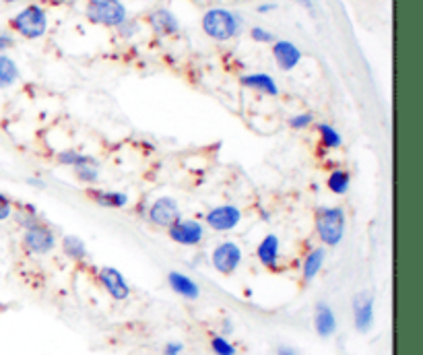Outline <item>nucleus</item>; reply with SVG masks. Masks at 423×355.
I'll use <instances>...</instances> for the list:
<instances>
[{
  "instance_id": "obj_26",
  "label": "nucleus",
  "mask_w": 423,
  "mask_h": 355,
  "mask_svg": "<svg viewBox=\"0 0 423 355\" xmlns=\"http://www.w3.org/2000/svg\"><path fill=\"white\" fill-rule=\"evenodd\" d=\"M209 345L215 355H238V347L225 335H213Z\"/></svg>"
},
{
  "instance_id": "obj_4",
  "label": "nucleus",
  "mask_w": 423,
  "mask_h": 355,
  "mask_svg": "<svg viewBox=\"0 0 423 355\" xmlns=\"http://www.w3.org/2000/svg\"><path fill=\"white\" fill-rule=\"evenodd\" d=\"M87 19L97 25L118 27L126 21V6L120 0H89Z\"/></svg>"
},
{
  "instance_id": "obj_19",
  "label": "nucleus",
  "mask_w": 423,
  "mask_h": 355,
  "mask_svg": "<svg viewBox=\"0 0 423 355\" xmlns=\"http://www.w3.org/2000/svg\"><path fill=\"white\" fill-rule=\"evenodd\" d=\"M324 261H326V252L324 248H314L306 254L304 263H301V275H304V281H314L318 277V273L322 271L324 267Z\"/></svg>"
},
{
  "instance_id": "obj_12",
  "label": "nucleus",
  "mask_w": 423,
  "mask_h": 355,
  "mask_svg": "<svg viewBox=\"0 0 423 355\" xmlns=\"http://www.w3.org/2000/svg\"><path fill=\"white\" fill-rule=\"evenodd\" d=\"M256 256H258L263 267L273 269V271L279 269V263H281V240H279V236L267 233L256 246Z\"/></svg>"
},
{
  "instance_id": "obj_14",
  "label": "nucleus",
  "mask_w": 423,
  "mask_h": 355,
  "mask_svg": "<svg viewBox=\"0 0 423 355\" xmlns=\"http://www.w3.org/2000/svg\"><path fill=\"white\" fill-rule=\"evenodd\" d=\"M273 56H275V63L281 71H293L301 60L299 48L287 40H277L273 44Z\"/></svg>"
},
{
  "instance_id": "obj_10",
  "label": "nucleus",
  "mask_w": 423,
  "mask_h": 355,
  "mask_svg": "<svg viewBox=\"0 0 423 355\" xmlns=\"http://www.w3.org/2000/svg\"><path fill=\"white\" fill-rule=\"evenodd\" d=\"M97 279L101 287L106 289V293L114 299V302H126L131 297V285L126 283L124 275L114 269V267H101L97 273Z\"/></svg>"
},
{
  "instance_id": "obj_33",
  "label": "nucleus",
  "mask_w": 423,
  "mask_h": 355,
  "mask_svg": "<svg viewBox=\"0 0 423 355\" xmlns=\"http://www.w3.org/2000/svg\"><path fill=\"white\" fill-rule=\"evenodd\" d=\"M277 355H297V352L289 345H279L277 347Z\"/></svg>"
},
{
  "instance_id": "obj_38",
  "label": "nucleus",
  "mask_w": 423,
  "mask_h": 355,
  "mask_svg": "<svg viewBox=\"0 0 423 355\" xmlns=\"http://www.w3.org/2000/svg\"><path fill=\"white\" fill-rule=\"evenodd\" d=\"M48 2H52V4H63L65 0H48Z\"/></svg>"
},
{
  "instance_id": "obj_36",
  "label": "nucleus",
  "mask_w": 423,
  "mask_h": 355,
  "mask_svg": "<svg viewBox=\"0 0 423 355\" xmlns=\"http://www.w3.org/2000/svg\"><path fill=\"white\" fill-rule=\"evenodd\" d=\"M297 2H299L301 6H306L308 10H314V2H312V0H297Z\"/></svg>"
},
{
  "instance_id": "obj_29",
  "label": "nucleus",
  "mask_w": 423,
  "mask_h": 355,
  "mask_svg": "<svg viewBox=\"0 0 423 355\" xmlns=\"http://www.w3.org/2000/svg\"><path fill=\"white\" fill-rule=\"evenodd\" d=\"M250 35H252V40L258 42V44H271V42H275V35H273L271 31H267L265 27H252Z\"/></svg>"
},
{
  "instance_id": "obj_18",
  "label": "nucleus",
  "mask_w": 423,
  "mask_h": 355,
  "mask_svg": "<svg viewBox=\"0 0 423 355\" xmlns=\"http://www.w3.org/2000/svg\"><path fill=\"white\" fill-rule=\"evenodd\" d=\"M89 197L103 209H124L131 203V197L118 190H91Z\"/></svg>"
},
{
  "instance_id": "obj_22",
  "label": "nucleus",
  "mask_w": 423,
  "mask_h": 355,
  "mask_svg": "<svg viewBox=\"0 0 423 355\" xmlns=\"http://www.w3.org/2000/svg\"><path fill=\"white\" fill-rule=\"evenodd\" d=\"M63 252L71 261H74V263H81V261L87 258V246H85V242L78 236H72V233L63 238Z\"/></svg>"
},
{
  "instance_id": "obj_9",
  "label": "nucleus",
  "mask_w": 423,
  "mask_h": 355,
  "mask_svg": "<svg viewBox=\"0 0 423 355\" xmlns=\"http://www.w3.org/2000/svg\"><path fill=\"white\" fill-rule=\"evenodd\" d=\"M240 221H242V211L235 205H219V207H213L211 211L205 215V223L209 225V229L217 233L235 229L240 225Z\"/></svg>"
},
{
  "instance_id": "obj_1",
  "label": "nucleus",
  "mask_w": 423,
  "mask_h": 355,
  "mask_svg": "<svg viewBox=\"0 0 423 355\" xmlns=\"http://www.w3.org/2000/svg\"><path fill=\"white\" fill-rule=\"evenodd\" d=\"M314 227L324 246H339L347 227L345 211L341 207H320L314 217Z\"/></svg>"
},
{
  "instance_id": "obj_37",
  "label": "nucleus",
  "mask_w": 423,
  "mask_h": 355,
  "mask_svg": "<svg viewBox=\"0 0 423 355\" xmlns=\"http://www.w3.org/2000/svg\"><path fill=\"white\" fill-rule=\"evenodd\" d=\"M27 182H29L31 186H38V188H46V184H44V182H38L35 178H29Z\"/></svg>"
},
{
  "instance_id": "obj_34",
  "label": "nucleus",
  "mask_w": 423,
  "mask_h": 355,
  "mask_svg": "<svg viewBox=\"0 0 423 355\" xmlns=\"http://www.w3.org/2000/svg\"><path fill=\"white\" fill-rule=\"evenodd\" d=\"M229 333H233V322L229 318H225L223 320V335H229Z\"/></svg>"
},
{
  "instance_id": "obj_5",
  "label": "nucleus",
  "mask_w": 423,
  "mask_h": 355,
  "mask_svg": "<svg viewBox=\"0 0 423 355\" xmlns=\"http://www.w3.org/2000/svg\"><path fill=\"white\" fill-rule=\"evenodd\" d=\"M56 233L52 231L50 225H46L44 221H38L35 225L27 227L25 229V236H23V246L35 254V256H46L50 254L54 248H56Z\"/></svg>"
},
{
  "instance_id": "obj_32",
  "label": "nucleus",
  "mask_w": 423,
  "mask_h": 355,
  "mask_svg": "<svg viewBox=\"0 0 423 355\" xmlns=\"http://www.w3.org/2000/svg\"><path fill=\"white\" fill-rule=\"evenodd\" d=\"M13 46H15L13 35L6 33V31H0V52H4V50H8V48H13Z\"/></svg>"
},
{
  "instance_id": "obj_13",
  "label": "nucleus",
  "mask_w": 423,
  "mask_h": 355,
  "mask_svg": "<svg viewBox=\"0 0 423 355\" xmlns=\"http://www.w3.org/2000/svg\"><path fill=\"white\" fill-rule=\"evenodd\" d=\"M314 331L320 339H331L337 333V314L326 302L314 306Z\"/></svg>"
},
{
  "instance_id": "obj_35",
  "label": "nucleus",
  "mask_w": 423,
  "mask_h": 355,
  "mask_svg": "<svg viewBox=\"0 0 423 355\" xmlns=\"http://www.w3.org/2000/svg\"><path fill=\"white\" fill-rule=\"evenodd\" d=\"M269 10H275V4H260L258 6V13H269Z\"/></svg>"
},
{
  "instance_id": "obj_21",
  "label": "nucleus",
  "mask_w": 423,
  "mask_h": 355,
  "mask_svg": "<svg viewBox=\"0 0 423 355\" xmlns=\"http://www.w3.org/2000/svg\"><path fill=\"white\" fill-rule=\"evenodd\" d=\"M58 163L67 165V167H81V165H97V159H93L91 155H85L81 151H74V149H65L58 153Z\"/></svg>"
},
{
  "instance_id": "obj_23",
  "label": "nucleus",
  "mask_w": 423,
  "mask_h": 355,
  "mask_svg": "<svg viewBox=\"0 0 423 355\" xmlns=\"http://www.w3.org/2000/svg\"><path fill=\"white\" fill-rule=\"evenodd\" d=\"M19 81V67L6 54H0V89L10 87Z\"/></svg>"
},
{
  "instance_id": "obj_8",
  "label": "nucleus",
  "mask_w": 423,
  "mask_h": 355,
  "mask_svg": "<svg viewBox=\"0 0 423 355\" xmlns=\"http://www.w3.org/2000/svg\"><path fill=\"white\" fill-rule=\"evenodd\" d=\"M149 221L157 227H172L178 219H182L180 213V205L176 199L172 197H159L157 201H153V205L149 207Z\"/></svg>"
},
{
  "instance_id": "obj_27",
  "label": "nucleus",
  "mask_w": 423,
  "mask_h": 355,
  "mask_svg": "<svg viewBox=\"0 0 423 355\" xmlns=\"http://www.w3.org/2000/svg\"><path fill=\"white\" fill-rule=\"evenodd\" d=\"M74 174H76V180H78V182H85V184H95V182L99 180L97 165H81V167H74Z\"/></svg>"
},
{
  "instance_id": "obj_7",
  "label": "nucleus",
  "mask_w": 423,
  "mask_h": 355,
  "mask_svg": "<svg viewBox=\"0 0 423 355\" xmlns=\"http://www.w3.org/2000/svg\"><path fill=\"white\" fill-rule=\"evenodd\" d=\"M167 233L180 246H199L205 240V225L197 219H178Z\"/></svg>"
},
{
  "instance_id": "obj_31",
  "label": "nucleus",
  "mask_w": 423,
  "mask_h": 355,
  "mask_svg": "<svg viewBox=\"0 0 423 355\" xmlns=\"http://www.w3.org/2000/svg\"><path fill=\"white\" fill-rule=\"evenodd\" d=\"M182 354H184V343H180V341H169V343H165L163 349H161V355H182Z\"/></svg>"
},
{
  "instance_id": "obj_24",
  "label": "nucleus",
  "mask_w": 423,
  "mask_h": 355,
  "mask_svg": "<svg viewBox=\"0 0 423 355\" xmlns=\"http://www.w3.org/2000/svg\"><path fill=\"white\" fill-rule=\"evenodd\" d=\"M318 135H320V142L324 149H339L343 145V137L331 124H318Z\"/></svg>"
},
{
  "instance_id": "obj_28",
  "label": "nucleus",
  "mask_w": 423,
  "mask_h": 355,
  "mask_svg": "<svg viewBox=\"0 0 423 355\" xmlns=\"http://www.w3.org/2000/svg\"><path fill=\"white\" fill-rule=\"evenodd\" d=\"M312 122H314V116H312L310 112H304V114H295V116L289 120V126H291L293 131H306Z\"/></svg>"
},
{
  "instance_id": "obj_25",
  "label": "nucleus",
  "mask_w": 423,
  "mask_h": 355,
  "mask_svg": "<svg viewBox=\"0 0 423 355\" xmlns=\"http://www.w3.org/2000/svg\"><path fill=\"white\" fill-rule=\"evenodd\" d=\"M13 217H15V221H17L23 229H27V227L35 225L38 221H42L38 211H35V207H31V205H21L19 211H13Z\"/></svg>"
},
{
  "instance_id": "obj_16",
  "label": "nucleus",
  "mask_w": 423,
  "mask_h": 355,
  "mask_svg": "<svg viewBox=\"0 0 423 355\" xmlns=\"http://www.w3.org/2000/svg\"><path fill=\"white\" fill-rule=\"evenodd\" d=\"M149 25L157 35H174L180 31V23L176 15L167 8H157L149 15Z\"/></svg>"
},
{
  "instance_id": "obj_3",
  "label": "nucleus",
  "mask_w": 423,
  "mask_h": 355,
  "mask_svg": "<svg viewBox=\"0 0 423 355\" xmlns=\"http://www.w3.org/2000/svg\"><path fill=\"white\" fill-rule=\"evenodd\" d=\"M10 27L27 40H38L48 31V15L40 4H29L13 17Z\"/></svg>"
},
{
  "instance_id": "obj_11",
  "label": "nucleus",
  "mask_w": 423,
  "mask_h": 355,
  "mask_svg": "<svg viewBox=\"0 0 423 355\" xmlns=\"http://www.w3.org/2000/svg\"><path fill=\"white\" fill-rule=\"evenodd\" d=\"M353 324L359 333H370L374 327V297L370 293H357L353 297Z\"/></svg>"
},
{
  "instance_id": "obj_20",
  "label": "nucleus",
  "mask_w": 423,
  "mask_h": 355,
  "mask_svg": "<svg viewBox=\"0 0 423 355\" xmlns=\"http://www.w3.org/2000/svg\"><path fill=\"white\" fill-rule=\"evenodd\" d=\"M326 186L333 195H347L349 188H351V174L347 170H335L329 174V180H326Z\"/></svg>"
},
{
  "instance_id": "obj_15",
  "label": "nucleus",
  "mask_w": 423,
  "mask_h": 355,
  "mask_svg": "<svg viewBox=\"0 0 423 355\" xmlns=\"http://www.w3.org/2000/svg\"><path fill=\"white\" fill-rule=\"evenodd\" d=\"M167 285H169V289H172L176 295H180V297H184V299L194 302V299L201 297V287H199V283H197L192 277H188V275H184V273H180V271L167 273Z\"/></svg>"
},
{
  "instance_id": "obj_30",
  "label": "nucleus",
  "mask_w": 423,
  "mask_h": 355,
  "mask_svg": "<svg viewBox=\"0 0 423 355\" xmlns=\"http://www.w3.org/2000/svg\"><path fill=\"white\" fill-rule=\"evenodd\" d=\"M10 217H13V201L10 197L0 192V221H6Z\"/></svg>"
},
{
  "instance_id": "obj_6",
  "label": "nucleus",
  "mask_w": 423,
  "mask_h": 355,
  "mask_svg": "<svg viewBox=\"0 0 423 355\" xmlns=\"http://www.w3.org/2000/svg\"><path fill=\"white\" fill-rule=\"evenodd\" d=\"M211 265L213 269L221 275H231L240 269L242 265V248L231 242V240H225V242H219L211 252Z\"/></svg>"
},
{
  "instance_id": "obj_2",
  "label": "nucleus",
  "mask_w": 423,
  "mask_h": 355,
  "mask_svg": "<svg viewBox=\"0 0 423 355\" xmlns=\"http://www.w3.org/2000/svg\"><path fill=\"white\" fill-rule=\"evenodd\" d=\"M244 21L240 15L227 10V8H211L205 13L203 17V29L205 33L217 40V42H227L233 35H238V31L242 29Z\"/></svg>"
},
{
  "instance_id": "obj_39",
  "label": "nucleus",
  "mask_w": 423,
  "mask_h": 355,
  "mask_svg": "<svg viewBox=\"0 0 423 355\" xmlns=\"http://www.w3.org/2000/svg\"><path fill=\"white\" fill-rule=\"evenodd\" d=\"M4 2H19V0H4Z\"/></svg>"
},
{
  "instance_id": "obj_17",
  "label": "nucleus",
  "mask_w": 423,
  "mask_h": 355,
  "mask_svg": "<svg viewBox=\"0 0 423 355\" xmlns=\"http://www.w3.org/2000/svg\"><path fill=\"white\" fill-rule=\"evenodd\" d=\"M240 81H242V85H244V87L254 89V91H260V93H265V95H271V97L279 95V87H277L275 79H273L271 74H267V72H252V74H244Z\"/></svg>"
}]
</instances>
